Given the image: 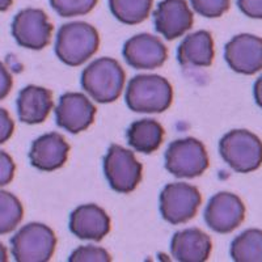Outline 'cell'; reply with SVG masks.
<instances>
[{
  "label": "cell",
  "instance_id": "1",
  "mask_svg": "<svg viewBox=\"0 0 262 262\" xmlns=\"http://www.w3.org/2000/svg\"><path fill=\"white\" fill-rule=\"evenodd\" d=\"M172 101V85L159 75H138L131 79L126 91V104L135 113H163Z\"/></svg>",
  "mask_w": 262,
  "mask_h": 262
},
{
  "label": "cell",
  "instance_id": "2",
  "mask_svg": "<svg viewBox=\"0 0 262 262\" xmlns=\"http://www.w3.org/2000/svg\"><path fill=\"white\" fill-rule=\"evenodd\" d=\"M100 48V36L95 27L76 21L60 27L55 42V54L64 64L78 67L92 58Z\"/></svg>",
  "mask_w": 262,
  "mask_h": 262
},
{
  "label": "cell",
  "instance_id": "3",
  "mask_svg": "<svg viewBox=\"0 0 262 262\" xmlns=\"http://www.w3.org/2000/svg\"><path fill=\"white\" fill-rule=\"evenodd\" d=\"M126 74L113 58H100L81 74V86L95 101L111 104L118 100L125 85Z\"/></svg>",
  "mask_w": 262,
  "mask_h": 262
},
{
  "label": "cell",
  "instance_id": "4",
  "mask_svg": "<svg viewBox=\"0 0 262 262\" xmlns=\"http://www.w3.org/2000/svg\"><path fill=\"white\" fill-rule=\"evenodd\" d=\"M221 156L237 173H250L262 164V142L248 130H232L219 142Z\"/></svg>",
  "mask_w": 262,
  "mask_h": 262
},
{
  "label": "cell",
  "instance_id": "5",
  "mask_svg": "<svg viewBox=\"0 0 262 262\" xmlns=\"http://www.w3.org/2000/svg\"><path fill=\"white\" fill-rule=\"evenodd\" d=\"M12 254L17 262H48L57 247L53 229L42 223H29L11 240Z\"/></svg>",
  "mask_w": 262,
  "mask_h": 262
},
{
  "label": "cell",
  "instance_id": "6",
  "mask_svg": "<svg viewBox=\"0 0 262 262\" xmlns=\"http://www.w3.org/2000/svg\"><path fill=\"white\" fill-rule=\"evenodd\" d=\"M209 155L202 142L194 138L174 140L165 152V168L179 179H194L209 168Z\"/></svg>",
  "mask_w": 262,
  "mask_h": 262
},
{
  "label": "cell",
  "instance_id": "7",
  "mask_svg": "<svg viewBox=\"0 0 262 262\" xmlns=\"http://www.w3.org/2000/svg\"><path fill=\"white\" fill-rule=\"evenodd\" d=\"M104 173L113 190L127 194L142 181L143 167L130 149L112 144L104 159Z\"/></svg>",
  "mask_w": 262,
  "mask_h": 262
},
{
  "label": "cell",
  "instance_id": "8",
  "mask_svg": "<svg viewBox=\"0 0 262 262\" xmlns=\"http://www.w3.org/2000/svg\"><path fill=\"white\" fill-rule=\"evenodd\" d=\"M202 203L200 190L185 182L168 184L160 194V212L168 223H188L195 216Z\"/></svg>",
  "mask_w": 262,
  "mask_h": 262
},
{
  "label": "cell",
  "instance_id": "9",
  "mask_svg": "<svg viewBox=\"0 0 262 262\" xmlns=\"http://www.w3.org/2000/svg\"><path fill=\"white\" fill-rule=\"evenodd\" d=\"M53 24L42 9L27 8L15 16L12 34L21 48L42 50L50 43Z\"/></svg>",
  "mask_w": 262,
  "mask_h": 262
},
{
  "label": "cell",
  "instance_id": "10",
  "mask_svg": "<svg viewBox=\"0 0 262 262\" xmlns=\"http://www.w3.org/2000/svg\"><path fill=\"white\" fill-rule=\"evenodd\" d=\"M245 205L236 194L221 191L210 200L205 210V222L216 233H231L245 219Z\"/></svg>",
  "mask_w": 262,
  "mask_h": 262
},
{
  "label": "cell",
  "instance_id": "11",
  "mask_svg": "<svg viewBox=\"0 0 262 262\" xmlns=\"http://www.w3.org/2000/svg\"><path fill=\"white\" fill-rule=\"evenodd\" d=\"M224 58L237 74H257L262 70V38L247 33L233 37L224 48Z\"/></svg>",
  "mask_w": 262,
  "mask_h": 262
},
{
  "label": "cell",
  "instance_id": "12",
  "mask_svg": "<svg viewBox=\"0 0 262 262\" xmlns=\"http://www.w3.org/2000/svg\"><path fill=\"white\" fill-rule=\"evenodd\" d=\"M123 58L135 70H155L168 58V49L158 37L142 33L131 37L123 46Z\"/></svg>",
  "mask_w": 262,
  "mask_h": 262
},
{
  "label": "cell",
  "instance_id": "13",
  "mask_svg": "<svg viewBox=\"0 0 262 262\" xmlns=\"http://www.w3.org/2000/svg\"><path fill=\"white\" fill-rule=\"evenodd\" d=\"M55 116L59 127L71 134H79L93 123L96 106L83 93L69 92L60 97Z\"/></svg>",
  "mask_w": 262,
  "mask_h": 262
},
{
  "label": "cell",
  "instance_id": "14",
  "mask_svg": "<svg viewBox=\"0 0 262 262\" xmlns=\"http://www.w3.org/2000/svg\"><path fill=\"white\" fill-rule=\"evenodd\" d=\"M154 23L158 33L172 41L191 29L194 16L186 0H163L154 12Z\"/></svg>",
  "mask_w": 262,
  "mask_h": 262
},
{
  "label": "cell",
  "instance_id": "15",
  "mask_svg": "<svg viewBox=\"0 0 262 262\" xmlns=\"http://www.w3.org/2000/svg\"><path fill=\"white\" fill-rule=\"evenodd\" d=\"M70 144L58 133H50L33 142L29 152L30 164L38 170L53 172L62 168L69 159Z\"/></svg>",
  "mask_w": 262,
  "mask_h": 262
},
{
  "label": "cell",
  "instance_id": "16",
  "mask_svg": "<svg viewBox=\"0 0 262 262\" xmlns=\"http://www.w3.org/2000/svg\"><path fill=\"white\" fill-rule=\"evenodd\" d=\"M70 231L81 240L100 242L111 232V217L97 205H83L70 216Z\"/></svg>",
  "mask_w": 262,
  "mask_h": 262
},
{
  "label": "cell",
  "instance_id": "17",
  "mask_svg": "<svg viewBox=\"0 0 262 262\" xmlns=\"http://www.w3.org/2000/svg\"><path fill=\"white\" fill-rule=\"evenodd\" d=\"M212 249L211 238L200 228H188L174 233L170 253L180 262L207 261Z\"/></svg>",
  "mask_w": 262,
  "mask_h": 262
},
{
  "label": "cell",
  "instance_id": "18",
  "mask_svg": "<svg viewBox=\"0 0 262 262\" xmlns=\"http://www.w3.org/2000/svg\"><path fill=\"white\" fill-rule=\"evenodd\" d=\"M17 114L21 122L37 125L46 121L53 109V93L43 86L28 85L17 97Z\"/></svg>",
  "mask_w": 262,
  "mask_h": 262
},
{
  "label": "cell",
  "instance_id": "19",
  "mask_svg": "<svg viewBox=\"0 0 262 262\" xmlns=\"http://www.w3.org/2000/svg\"><path fill=\"white\" fill-rule=\"evenodd\" d=\"M214 58V39L207 30H198L185 37L177 50V59L184 67H210Z\"/></svg>",
  "mask_w": 262,
  "mask_h": 262
},
{
  "label": "cell",
  "instance_id": "20",
  "mask_svg": "<svg viewBox=\"0 0 262 262\" xmlns=\"http://www.w3.org/2000/svg\"><path fill=\"white\" fill-rule=\"evenodd\" d=\"M127 140L135 151L152 154L158 151L164 140V128L155 119H140L131 123L127 130Z\"/></svg>",
  "mask_w": 262,
  "mask_h": 262
},
{
  "label": "cell",
  "instance_id": "21",
  "mask_svg": "<svg viewBox=\"0 0 262 262\" xmlns=\"http://www.w3.org/2000/svg\"><path fill=\"white\" fill-rule=\"evenodd\" d=\"M231 257L236 262H262V231L250 228L231 244Z\"/></svg>",
  "mask_w": 262,
  "mask_h": 262
},
{
  "label": "cell",
  "instance_id": "22",
  "mask_svg": "<svg viewBox=\"0 0 262 262\" xmlns=\"http://www.w3.org/2000/svg\"><path fill=\"white\" fill-rule=\"evenodd\" d=\"M154 0H109V8L122 24L137 25L143 23L151 13Z\"/></svg>",
  "mask_w": 262,
  "mask_h": 262
},
{
  "label": "cell",
  "instance_id": "23",
  "mask_svg": "<svg viewBox=\"0 0 262 262\" xmlns=\"http://www.w3.org/2000/svg\"><path fill=\"white\" fill-rule=\"evenodd\" d=\"M24 216L23 205L16 195L0 190V235L12 232Z\"/></svg>",
  "mask_w": 262,
  "mask_h": 262
},
{
  "label": "cell",
  "instance_id": "24",
  "mask_svg": "<svg viewBox=\"0 0 262 262\" xmlns=\"http://www.w3.org/2000/svg\"><path fill=\"white\" fill-rule=\"evenodd\" d=\"M98 0H50V6L60 17H76L90 13Z\"/></svg>",
  "mask_w": 262,
  "mask_h": 262
},
{
  "label": "cell",
  "instance_id": "25",
  "mask_svg": "<svg viewBox=\"0 0 262 262\" xmlns=\"http://www.w3.org/2000/svg\"><path fill=\"white\" fill-rule=\"evenodd\" d=\"M190 3L198 15L215 18L221 17L228 11L231 0H190Z\"/></svg>",
  "mask_w": 262,
  "mask_h": 262
},
{
  "label": "cell",
  "instance_id": "26",
  "mask_svg": "<svg viewBox=\"0 0 262 262\" xmlns=\"http://www.w3.org/2000/svg\"><path fill=\"white\" fill-rule=\"evenodd\" d=\"M70 262H109L112 261L111 254L102 248L95 245H85L72 252L69 258Z\"/></svg>",
  "mask_w": 262,
  "mask_h": 262
},
{
  "label": "cell",
  "instance_id": "27",
  "mask_svg": "<svg viewBox=\"0 0 262 262\" xmlns=\"http://www.w3.org/2000/svg\"><path fill=\"white\" fill-rule=\"evenodd\" d=\"M15 172L16 165L13 159L4 151H0V188L12 181Z\"/></svg>",
  "mask_w": 262,
  "mask_h": 262
},
{
  "label": "cell",
  "instance_id": "28",
  "mask_svg": "<svg viewBox=\"0 0 262 262\" xmlns=\"http://www.w3.org/2000/svg\"><path fill=\"white\" fill-rule=\"evenodd\" d=\"M13 131H15V122L11 118L8 112L3 107H0V144L12 137Z\"/></svg>",
  "mask_w": 262,
  "mask_h": 262
},
{
  "label": "cell",
  "instance_id": "29",
  "mask_svg": "<svg viewBox=\"0 0 262 262\" xmlns=\"http://www.w3.org/2000/svg\"><path fill=\"white\" fill-rule=\"evenodd\" d=\"M245 16L250 18H262V0H236Z\"/></svg>",
  "mask_w": 262,
  "mask_h": 262
},
{
  "label": "cell",
  "instance_id": "30",
  "mask_svg": "<svg viewBox=\"0 0 262 262\" xmlns=\"http://www.w3.org/2000/svg\"><path fill=\"white\" fill-rule=\"evenodd\" d=\"M12 76L8 72V70L6 69V66L0 62V101L9 95V92L12 90Z\"/></svg>",
  "mask_w": 262,
  "mask_h": 262
},
{
  "label": "cell",
  "instance_id": "31",
  "mask_svg": "<svg viewBox=\"0 0 262 262\" xmlns=\"http://www.w3.org/2000/svg\"><path fill=\"white\" fill-rule=\"evenodd\" d=\"M253 95L254 100H256V104L262 109V76H259L256 83H254Z\"/></svg>",
  "mask_w": 262,
  "mask_h": 262
},
{
  "label": "cell",
  "instance_id": "32",
  "mask_svg": "<svg viewBox=\"0 0 262 262\" xmlns=\"http://www.w3.org/2000/svg\"><path fill=\"white\" fill-rule=\"evenodd\" d=\"M8 261V253H7V249L2 243H0V262H7Z\"/></svg>",
  "mask_w": 262,
  "mask_h": 262
},
{
  "label": "cell",
  "instance_id": "33",
  "mask_svg": "<svg viewBox=\"0 0 262 262\" xmlns=\"http://www.w3.org/2000/svg\"><path fill=\"white\" fill-rule=\"evenodd\" d=\"M13 0H0V12H4L12 6Z\"/></svg>",
  "mask_w": 262,
  "mask_h": 262
}]
</instances>
